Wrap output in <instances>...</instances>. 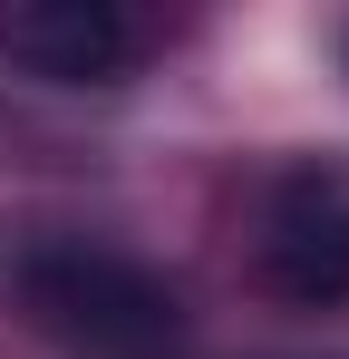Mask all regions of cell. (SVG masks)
Masks as SVG:
<instances>
[{"mask_svg":"<svg viewBox=\"0 0 349 359\" xmlns=\"http://www.w3.org/2000/svg\"><path fill=\"white\" fill-rule=\"evenodd\" d=\"M20 311L78 359H156L184 330V301L165 272H146L136 252L107 243H49L20 262Z\"/></svg>","mask_w":349,"mask_h":359,"instance_id":"6da1fadb","label":"cell"},{"mask_svg":"<svg viewBox=\"0 0 349 359\" xmlns=\"http://www.w3.org/2000/svg\"><path fill=\"white\" fill-rule=\"evenodd\" d=\"M252 272L291 311H340L349 301V175L301 156L252 194Z\"/></svg>","mask_w":349,"mask_h":359,"instance_id":"7a4b0ae2","label":"cell"},{"mask_svg":"<svg viewBox=\"0 0 349 359\" xmlns=\"http://www.w3.org/2000/svg\"><path fill=\"white\" fill-rule=\"evenodd\" d=\"M0 59L39 88H107L136 68V20L116 0H0Z\"/></svg>","mask_w":349,"mask_h":359,"instance_id":"3957f363","label":"cell"}]
</instances>
